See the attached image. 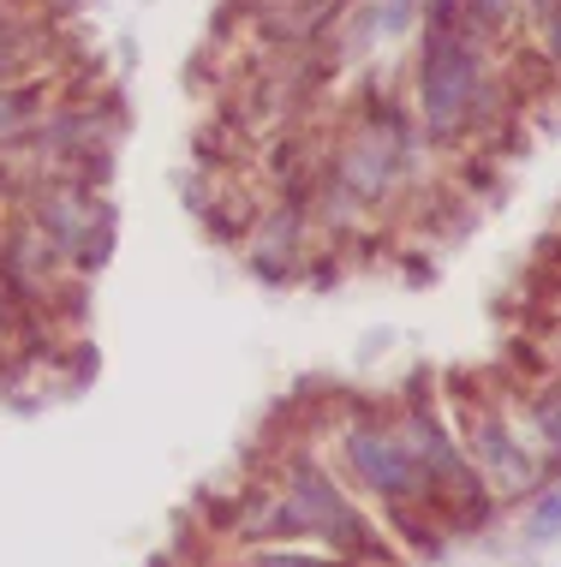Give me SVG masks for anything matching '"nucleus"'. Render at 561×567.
Listing matches in <instances>:
<instances>
[{
    "instance_id": "f257e3e1",
    "label": "nucleus",
    "mask_w": 561,
    "mask_h": 567,
    "mask_svg": "<svg viewBox=\"0 0 561 567\" xmlns=\"http://www.w3.org/2000/svg\"><path fill=\"white\" fill-rule=\"evenodd\" d=\"M329 466H335L341 484L388 526V538L401 544V556H443L448 549V532H443V519H436L424 472L401 442L394 406H353L346 412L341 431H335Z\"/></svg>"
},
{
    "instance_id": "f03ea898",
    "label": "nucleus",
    "mask_w": 561,
    "mask_h": 567,
    "mask_svg": "<svg viewBox=\"0 0 561 567\" xmlns=\"http://www.w3.org/2000/svg\"><path fill=\"white\" fill-rule=\"evenodd\" d=\"M263 478L293 502V514H299V526H305L311 549L341 556V561H359V567H406L401 544H394L383 519H376L365 502L341 484V472L329 466V454L293 442V449H281V460L263 472Z\"/></svg>"
},
{
    "instance_id": "7ed1b4c3",
    "label": "nucleus",
    "mask_w": 561,
    "mask_h": 567,
    "mask_svg": "<svg viewBox=\"0 0 561 567\" xmlns=\"http://www.w3.org/2000/svg\"><path fill=\"white\" fill-rule=\"evenodd\" d=\"M388 406H394V424H401L406 454H413L418 472H424V489H430V502H436L443 532H484L496 514H502V502H496L490 484L472 472V460H466L460 436H454V424L443 412V394L430 389V377L418 371L413 389L394 394Z\"/></svg>"
},
{
    "instance_id": "20e7f679",
    "label": "nucleus",
    "mask_w": 561,
    "mask_h": 567,
    "mask_svg": "<svg viewBox=\"0 0 561 567\" xmlns=\"http://www.w3.org/2000/svg\"><path fill=\"white\" fill-rule=\"evenodd\" d=\"M443 412H448L454 436H460L466 460H472V472L490 484V496L502 502V508H520V502L550 478V472L538 466L532 442L520 436V424H513V406H508L502 382H460L454 377L443 389Z\"/></svg>"
},
{
    "instance_id": "39448f33",
    "label": "nucleus",
    "mask_w": 561,
    "mask_h": 567,
    "mask_svg": "<svg viewBox=\"0 0 561 567\" xmlns=\"http://www.w3.org/2000/svg\"><path fill=\"white\" fill-rule=\"evenodd\" d=\"M7 209H19L79 281H90L96 269H108L114 227H120L108 192H84V186H60V179H49V186H30L19 204H7Z\"/></svg>"
},
{
    "instance_id": "423d86ee",
    "label": "nucleus",
    "mask_w": 561,
    "mask_h": 567,
    "mask_svg": "<svg viewBox=\"0 0 561 567\" xmlns=\"http://www.w3.org/2000/svg\"><path fill=\"white\" fill-rule=\"evenodd\" d=\"M316 227L305 209L293 204H263L257 209V221L246 227V239H239V264L257 287H299L305 281V264L316 251Z\"/></svg>"
},
{
    "instance_id": "0eeeda50",
    "label": "nucleus",
    "mask_w": 561,
    "mask_h": 567,
    "mask_svg": "<svg viewBox=\"0 0 561 567\" xmlns=\"http://www.w3.org/2000/svg\"><path fill=\"white\" fill-rule=\"evenodd\" d=\"M502 394L513 406V424H520V436L532 442L538 466L561 472V371L555 364H543L538 377H502Z\"/></svg>"
},
{
    "instance_id": "6e6552de",
    "label": "nucleus",
    "mask_w": 561,
    "mask_h": 567,
    "mask_svg": "<svg viewBox=\"0 0 561 567\" xmlns=\"http://www.w3.org/2000/svg\"><path fill=\"white\" fill-rule=\"evenodd\" d=\"M54 102H60V79H54V72H30V79L0 84V150L24 144V137L42 126V114H49Z\"/></svg>"
},
{
    "instance_id": "1a4fd4ad",
    "label": "nucleus",
    "mask_w": 561,
    "mask_h": 567,
    "mask_svg": "<svg viewBox=\"0 0 561 567\" xmlns=\"http://www.w3.org/2000/svg\"><path fill=\"white\" fill-rule=\"evenodd\" d=\"M520 508H526L520 514V544L526 549H555L561 544V472H555V478H543Z\"/></svg>"
},
{
    "instance_id": "9d476101",
    "label": "nucleus",
    "mask_w": 561,
    "mask_h": 567,
    "mask_svg": "<svg viewBox=\"0 0 561 567\" xmlns=\"http://www.w3.org/2000/svg\"><path fill=\"white\" fill-rule=\"evenodd\" d=\"M42 37H49V24L24 30V37H0V84L30 79V72H49V49H42Z\"/></svg>"
},
{
    "instance_id": "9b49d317",
    "label": "nucleus",
    "mask_w": 561,
    "mask_h": 567,
    "mask_svg": "<svg viewBox=\"0 0 561 567\" xmlns=\"http://www.w3.org/2000/svg\"><path fill=\"white\" fill-rule=\"evenodd\" d=\"M233 567H359V561L323 556V549H305V544H276V549H239Z\"/></svg>"
},
{
    "instance_id": "f8f14e48",
    "label": "nucleus",
    "mask_w": 561,
    "mask_h": 567,
    "mask_svg": "<svg viewBox=\"0 0 561 567\" xmlns=\"http://www.w3.org/2000/svg\"><path fill=\"white\" fill-rule=\"evenodd\" d=\"M466 19H472L484 37L496 42V49H508L513 42V30H526L520 19V0H466Z\"/></svg>"
},
{
    "instance_id": "ddd939ff",
    "label": "nucleus",
    "mask_w": 561,
    "mask_h": 567,
    "mask_svg": "<svg viewBox=\"0 0 561 567\" xmlns=\"http://www.w3.org/2000/svg\"><path fill=\"white\" fill-rule=\"evenodd\" d=\"M371 12H376V37H383V42H406V37H418L424 0H371Z\"/></svg>"
},
{
    "instance_id": "4468645a",
    "label": "nucleus",
    "mask_w": 561,
    "mask_h": 567,
    "mask_svg": "<svg viewBox=\"0 0 561 567\" xmlns=\"http://www.w3.org/2000/svg\"><path fill=\"white\" fill-rule=\"evenodd\" d=\"M532 30H538V54L550 60V66L561 72V0H550V7L532 19Z\"/></svg>"
},
{
    "instance_id": "2eb2a0df",
    "label": "nucleus",
    "mask_w": 561,
    "mask_h": 567,
    "mask_svg": "<svg viewBox=\"0 0 561 567\" xmlns=\"http://www.w3.org/2000/svg\"><path fill=\"white\" fill-rule=\"evenodd\" d=\"M543 7H550V0H520V19H526V30H532V19H538Z\"/></svg>"
},
{
    "instance_id": "dca6fc26",
    "label": "nucleus",
    "mask_w": 561,
    "mask_h": 567,
    "mask_svg": "<svg viewBox=\"0 0 561 567\" xmlns=\"http://www.w3.org/2000/svg\"><path fill=\"white\" fill-rule=\"evenodd\" d=\"M520 567H538V561H520Z\"/></svg>"
},
{
    "instance_id": "f3484780",
    "label": "nucleus",
    "mask_w": 561,
    "mask_h": 567,
    "mask_svg": "<svg viewBox=\"0 0 561 567\" xmlns=\"http://www.w3.org/2000/svg\"><path fill=\"white\" fill-rule=\"evenodd\" d=\"M555 371H561V364H555Z\"/></svg>"
}]
</instances>
